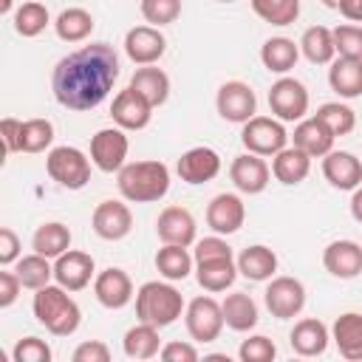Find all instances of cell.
<instances>
[{"mask_svg":"<svg viewBox=\"0 0 362 362\" xmlns=\"http://www.w3.org/2000/svg\"><path fill=\"white\" fill-rule=\"evenodd\" d=\"M71 359L74 362H110V348L102 339H88L74 348Z\"/></svg>","mask_w":362,"mask_h":362,"instance_id":"cell-48","label":"cell"},{"mask_svg":"<svg viewBox=\"0 0 362 362\" xmlns=\"http://www.w3.org/2000/svg\"><path fill=\"white\" fill-rule=\"evenodd\" d=\"M161 328L150 325V322H136L133 328H127L124 339H122V351L130 359H153L161 351Z\"/></svg>","mask_w":362,"mask_h":362,"instance_id":"cell-36","label":"cell"},{"mask_svg":"<svg viewBox=\"0 0 362 362\" xmlns=\"http://www.w3.org/2000/svg\"><path fill=\"white\" fill-rule=\"evenodd\" d=\"M311 173V156L303 153L300 147H283L277 156H272V175L283 187H297L308 178Z\"/></svg>","mask_w":362,"mask_h":362,"instance_id":"cell-27","label":"cell"},{"mask_svg":"<svg viewBox=\"0 0 362 362\" xmlns=\"http://www.w3.org/2000/svg\"><path fill=\"white\" fill-rule=\"evenodd\" d=\"M334 45H337V57L362 59V25H354V23L337 25L334 28Z\"/></svg>","mask_w":362,"mask_h":362,"instance_id":"cell-44","label":"cell"},{"mask_svg":"<svg viewBox=\"0 0 362 362\" xmlns=\"http://www.w3.org/2000/svg\"><path fill=\"white\" fill-rule=\"evenodd\" d=\"M235 277H238L235 257H218V260H201V263H195V280H198V286L204 291H212V294L226 291V288H232Z\"/></svg>","mask_w":362,"mask_h":362,"instance_id":"cell-30","label":"cell"},{"mask_svg":"<svg viewBox=\"0 0 362 362\" xmlns=\"http://www.w3.org/2000/svg\"><path fill=\"white\" fill-rule=\"evenodd\" d=\"M348 23H362V0H339L337 8Z\"/></svg>","mask_w":362,"mask_h":362,"instance_id":"cell-53","label":"cell"},{"mask_svg":"<svg viewBox=\"0 0 362 362\" xmlns=\"http://www.w3.org/2000/svg\"><path fill=\"white\" fill-rule=\"evenodd\" d=\"M175 173L184 184H206L221 173V156L212 147H189L187 153H181V158L175 161Z\"/></svg>","mask_w":362,"mask_h":362,"instance_id":"cell-20","label":"cell"},{"mask_svg":"<svg viewBox=\"0 0 362 362\" xmlns=\"http://www.w3.org/2000/svg\"><path fill=\"white\" fill-rule=\"evenodd\" d=\"M54 144V124L48 119H25L20 124V153H45Z\"/></svg>","mask_w":362,"mask_h":362,"instance_id":"cell-40","label":"cell"},{"mask_svg":"<svg viewBox=\"0 0 362 362\" xmlns=\"http://www.w3.org/2000/svg\"><path fill=\"white\" fill-rule=\"evenodd\" d=\"M119 79V54L110 42H90L65 54L51 71L54 99L74 113L99 107Z\"/></svg>","mask_w":362,"mask_h":362,"instance_id":"cell-1","label":"cell"},{"mask_svg":"<svg viewBox=\"0 0 362 362\" xmlns=\"http://www.w3.org/2000/svg\"><path fill=\"white\" fill-rule=\"evenodd\" d=\"M235 263H238V274H243L252 283H269L277 274V255H274V249H269L263 243L246 246L235 257Z\"/></svg>","mask_w":362,"mask_h":362,"instance_id":"cell-26","label":"cell"},{"mask_svg":"<svg viewBox=\"0 0 362 362\" xmlns=\"http://www.w3.org/2000/svg\"><path fill=\"white\" fill-rule=\"evenodd\" d=\"M90 226L102 240H122L133 232V212L124 201L107 198L99 201L93 215H90Z\"/></svg>","mask_w":362,"mask_h":362,"instance_id":"cell-14","label":"cell"},{"mask_svg":"<svg viewBox=\"0 0 362 362\" xmlns=\"http://www.w3.org/2000/svg\"><path fill=\"white\" fill-rule=\"evenodd\" d=\"M238 356H240V362H272L277 356V348H274V342L269 337L252 334L249 339L240 342Z\"/></svg>","mask_w":362,"mask_h":362,"instance_id":"cell-45","label":"cell"},{"mask_svg":"<svg viewBox=\"0 0 362 362\" xmlns=\"http://www.w3.org/2000/svg\"><path fill=\"white\" fill-rule=\"evenodd\" d=\"M20 291H23L20 277L14 272H0V308L14 305L17 297H20Z\"/></svg>","mask_w":362,"mask_h":362,"instance_id":"cell-51","label":"cell"},{"mask_svg":"<svg viewBox=\"0 0 362 362\" xmlns=\"http://www.w3.org/2000/svg\"><path fill=\"white\" fill-rule=\"evenodd\" d=\"M93 14L82 6H71V8H62L54 20V31L62 42H85L90 34H93Z\"/></svg>","mask_w":362,"mask_h":362,"instance_id":"cell-35","label":"cell"},{"mask_svg":"<svg viewBox=\"0 0 362 362\" xmlns=\"http://www.w3.org/2000/svg\"><path fill=\"white\" fill-rule=\"evenodd\" d=\"M229 178L235 184L238 192L243 195H260L266 187H269V178H272V167L266 164L263 156L257 153H240L232 158L229 164Z\"/></svg>","mask_w":362,"mask_h":362,"instance_id":"cell-13","label":"cell"},{"mask_svg":"<svg viewBox=\"0 0 362 362\" xmlns=\"http://www.w3.org/2000/svg\"><path fill=\"white\" fill-rule=\"evenodd\" d=\"M139 11H141L147 25L161 28V25H170L181 17V0H141Z\"/></svg>","mask_w":362,"mask_h":362,"instance_id":"cell-43","label":"cell"},{"mask_svg":"<svg viewBox=\"0 0 362 362\" xmlns=\"http://www.w3.org/2000/svg\"><path fill=\"white\" fill-rule=\"evenodd\" d=\"M93 297L102 308H110V311H119L124 305H130L136 300V291H133V280L124 269L119 266H107L102 272H96L93 277Z\"/></svg>","mask_w":362,"mask_h":362,"instance_id":"cell-12","label":"cell"},{"mask_svg":"<svg viewBox=\"0 0 362 362\" xmlns=\"http://www.w3.org/2000/svg\"><path fill=\"white\" fill-rule=\"evenodd\" d=\"M130 88L139 90L153 107H161L170 99V76L156 65H139L130 76Z\"/></svg>","mask_w":362,"mask_h":362,"instance_id":"cell-33","label":"cell"},{"mask_svg":"<svg viewBox=\"0 0 362 362\" xmlns=\"http://www.w3.org/2000/svg\"><path fill=\"white\" fill-rule=\"evenodd\" d=\"M331 339L342 359L362 362V314L359 311L339 314L331 325Z\"/></svg>","mask_w":362,"mask_h":362,"instance_id":"cell-24","label":"cell"},{"mask_svg":"<svg viewBox=\"0 0 362 362\" xmlns=\"http://www.w3.org/2000/svg\"><path fill=\"white\" fill-rule=\"evenodd\" d=\"M300 59V42L288 40V37H269L260 45V62L269 74L286 76Z\"/></svg>","mask_w":362,"mask_h":362,"instance_id":"cell-28","label":"cell"},{"mask_svg":"<svg viewBox=\"0 0 362 362\" xmlns=\"http://www.w3.org/2000/svg\"><path fill=\"white\" fill-rule=\"evenodd\" d=\"M156 235L161 243H175V246H195L198 223L187 206H164L156 218Z\"/></svg>","mask_w":362,"mask_h":362,"instance_id":"cell-19","label":"cell"},{"mask_svg":"<svg viewBox=\"0 0 362 362\" xmlns=\"http://www.w3.org/2000/svg\"><path fill=\"white\" fill-rule=\"evenodd\" d=\"M184 308H187L184 297L173 286V280H147L136 291V317H139V322L167 328L184 314Z\"/></svg>","mask_w":362,"mask_h":362,"instance_id":"cell-4","label":"cell"},{"mask_svg":"<svg viewBox=\"0 0 362 362\" xmlns=\"http://www.w3.org/2000/svg\"><path fill=\"white\" fill-rule=\"evenodd\" d=\"M11 20H14V31H17L20 37H25V40L40 37V34L51 25V14H48L45 3H40V0H25V3L11 14Z\"/></svg>","mask_w":362,"mask_h":362,"instance_id":"cell-39","label":"cell"},{"mask_svg":"<svg viewBox=\"0 0 362 362\" xmlns=\"http://www.w3.org/2000/svg\"><path fill=\"white\" fill-rule=\"evenodd\" d=\"M331 342V328L317 317H303L288 331V345L300 356H322Z\"/></svg>","mask_w":362,"mask_h":362,"instance_id":"cell-22","label":"cell"},{"mask_svg":"<svg viewBox=\"0 0 362 362\" xmlns=\"http://www.w3.org/2000/svg\"><path fill=\"white\" fill-rule=\"evenodd\" d=\"M119 195L130 204H156L170 192V167L164 161H127L116 173Z\"/></svg>","mask_w":362,"mask_h":362,"instance_id":"cell-2","label":"cell"},{"mask_svg":"<svg viewBox=\"0 0 362 362\" xmlns=\"http://www.w3.org/2000/svg\"><path fill=\"white\" fill-rule=\"evenodd\" d=\"M156 269L164 280H187L189 272H195V257L189 255V246H175V243H161L156 252Z\"/></svg>","mask_w":362,"mask_h":362,"instance_id":"cell-34","label":"cell"},{"mask_svg":"<svg viewBox=\"0 0 362 362\" xmlns=\"http://www.w3.org/2000/svg\"><path fill=\"white\" fill-rule=\"evenodd\" d=\"M90 156H85L79 147L71 144H59L51 147L45 156V170L51 175V181H57L65 189H82L90 181Z\"/></svg>","mask_w":362,"mask_h":362,"instance_id":"cell-5","label":"cell"},{"mask_svg":"<svg viewBox=\"0 0 362 362\" xmlns=\"http://www.w3.org/2000/svg\"><path fill=\"white\" fill-rule=\"evenodd\" d=\"M51 345L40 337H23L17 339L14 351H11V359L14 362H51Z\"/></svg>","mask_w":362,"mask_h":362,"instance_id":"cell-46","label":"cell"},{"mask_svg":"<svg viewBox=\"0 0 362 362\" xmlns=\"http://www.w3.org/2000/svg\"><path fill=\"white\" fill-rule=\"evenodd\" d=\"M218 3H235V0H218Z\"/></svg>","mask_w":362,"mask_h":362,"instance_id":"cell-57","label":"cell"},{"mask_svg":"<svg viewBox=\"0 0 362 362\" xmlns=\"http://www.w3.org/2000/svg\"><path fill=\"white\" fill-rule=\"evenodd\" d=\"M184 325L192 337V342H215L223 331V308L215 297L209 294H201V297H192L184 308Z\"/></svg>","mask_w":362,"mask_h":362,"instance_id":"cell-6","label":"cell"},{"mask_svg":"<svg viewBox=\"0 0 362 362\" xmlns=\"http://www.w3.org/2000/svg\"><path fill=\"white\" fill-rule=\"evenodd\" d=\"M308 102H311L308 88L300 79L288 76V74L274 79L272 88H269V107H272V116L280 119V122H300V119H305Z\"/></svg>","mask_w":362,"mask_h":362,"instance_id":"cell-8","label":"cell"},{"mask_svg":"<svg viewBox=\"0 0 362 362\" xmlns=\"http://www.w3.org/2000/svg\"><path fill=\"white\" fill-rule=\"evenodd\" d=\"M14 274L20 277L23 288L37 291V288H42L54 280V263H51V257L40 255V252H31V255H25L14 263Z\"/></svg>","mask_w":362,"mask_h":362,"instance_id":"cell-38","label":"cell"},{"mask_svg":"<svg viewBox=\"0 0 362 362\" xmlns=\"http://www.w3.org/2000/svg\"><path fill=\"white\" fill-rule=\"evenodd\" d=\"M348 209H351V218H354L356 223H362V184H359L356 189H351V204H348Z\"/></svg>","mask_w":362,"mask_h":362,"instance_id":"cell-54","label":"cell"},{"mask_svg":"<svg viewBox=\"0 0 362 362\" xmlns=\"http://www.w3.org/2000/svg\"><path fill=\"white\" fill-rule=\"evenodd\" d=\"M11 3L14 0H0V14H11Z\"/></svg>","mask_w":362,"mask_h":362,"instance_id":"cell-55","label":"cell"},{"mask_svg":"<svg viewBox=\"0 0 362 362\" xmlns=\"http://www.w3.org/2000/svg\"><path fill=\"white\" fill-rule=\"evenodd\" d=\"M322 266L331 277L354 280L362 274V243L356 240H331L322 249Z\"/></svg>","mask_w":362,"mask_h":362,"instance_id":"cell-21","label":"cell"},{"mask_svg":"<svg viewBox=\"0 0 362 362\" xmlns=\"http://www.w3.org/2000/svg\"><path fill=\"white\" fill-rule=\"evenodd\" d=\"M20 119L14 116H3L0 122V136H3V144H6V153H20Z\"/></svg>","mask_w":362,"mask_h":362,"instance_id":"cell-52","label":"cell"},{"mask_svg":"<svg viewBox=\"0 0 362 362\" xmlns=\"http://www.w3.org/2000/svg\"><path fill=\"white\" fill-rule=\"evenodd\" d=\"M334 136H348L356 127V113L354 107H348L345 102H322L314 113Z\"/></svg>","mask_w":362,"mask_h":362,"instance_id":"cell-42","label":"cell"},{"mask_svg":"<svg viewBox=\"0 0 362 362\" xmlns=\"http://www.w3.org/2000/svg\"><path fill=\"white\" fill-rule=\"evenodd\" d=\"M288 139H291L288 130L274 116H252L240 130V144L249 153H257L263 158L277 156L283 147H288Z\"/></svg>","mask_w":362,"mask_h":362,"instance_id":"cell-7","label":"cell"},{"mask_svg":"<svg viewBox=\"0 0 362 362\" xmlns=\"http://www.w3.org/2000/svg\"><path fill=\"white\" fill-rule=\"evenodd\" d=\"M158 356L164 362H195L198 359V348L192 342H181V339H173L167 345H161Z\"/></svg>","mask_w":362,"mask_h":362,"instance_id":"cell-49","label":"cell"},{"mask_svg":"<svg viewBox=\"0 0 362 362\" xmlns=\"http://www.w3.org/2000/svg\"><path fill=\"white\" fill-rule=\"evenodd\" d=\"M31 249L57 260L59 255H65L71 249V229L59 221H48V223H40L31 235Z\"/></svg>","mask_w":362,"mask_h":362,"instance_id":"cell-37","label":"cell"},{"mask_svg":"<svg viewBox=\"0 0 362 362\" xmlns=\"http://www.w3.org/2000/svg\"><path fill=\"white\" fill-rule=\"evenodd\" d=\"M328 85L339 99L362 96V59L337 57L328 68Z\"/></svg>","mask_w":362,"mask_h":362,"instance_id":"cell-29","label":"cell"},{"mask_svg":"<svg viewBox=\"0 0 362 362\" xmlns=\"http://www.w3.org/2000/svg\"><path fill=\"white\" fill-rule=\"evenodd\" d=\"M263 303H266V308H269L272 317H277V320H294L305 308V286L297 277L274 274L266 283Z\"/></svg>","mask_w":362,"mask_h":362,"instance_id":"cell-9","label":"cell"},{"mask_svg":"<svg viewBox=\"0 0 362 362\" xmlns=\"http://www.w3.org/2000/svg\"><path fill=\"white\" fill-rule=\"evenodd\" d=\"M192 257H195V263H201V260L235 257V252H232V246L223 240V235H209V238H201V240H195Z\"/></svg>","mask_w":362,"mask_h":362,"instance_id":"cell-47","label":"cell"},{"mask_svg":"<svg viewBox=\"0 0 362 362\" xmlns=\"http://www.w3.org/2000/svg\"><path fill=\"white\" fill-rule=\"evenodd\" d=\"M300 54L311 65H331L337 59V45H334V28L328 25H311L300 37Z\"/></svg>","mask_w":362,"mask_h":362,"instance_id":"cell-32","label":"cell"},{"mask_svg":"<svg viewBox=\"0 0 362 362\" xmlns=\"http://www.w3.org/2000/svg\"><path fill=\"white\" fill-rule=\"evenodd\" d=\"M93 277H96V263L88 252L68 249L54 260V280L68 291H82L85 286L93 283Z\"/></svg>","mask_w":362,"mask_h":362,"instance_id":"cell-18","label":"cell"},{"mask_svg":"<svg viewBox=\"0 0 362 362\" xmlns=\"http://www.w3.org/2000/svg\"><path fill=\"white\" fill-rule=\"evenodd\" d=\"M127 153H130L127 130H122L119 124L102 127L90 136V161L102 173H119L127 164Z\"/></svg>","mask_w":362,"mask_h":362,"instance_id":"cell-10","label":"cell"},{"mask_svg":"<svg viewBox=\"0 0 362 362\" xmlns=\"http://www.w3.org/2000/svg\"><path fill=\"white\" fill-rule=\"evenodd\" d=\"M246 221V204L238 192H218L206 204V226L215 235H235Z\"/></svg>","mask_w":362,"mask_h":362,"instance_id":"cell-17","label":"cell"},{"mask_svg":"<svg viewBox=\"0 0 362 362\" xmlns=\"http://www.w3.org/2000/svg\"><path fill=\"white\" fill-rule=\"evenodd\" d=\"M20 257L23 255H20V238H17V232L8 229V226H3L0 229V266H11Z\"/></svg>","mask_w":362,"mask_h":362,"instance_id":"cell-50","label":"cell"},{"mask_svg":"<svg viewBox=\"0 0 362 362\" xmlns=\"http://www.w3.org/2000/svg\"><path fill=\"white\" fill-rule=\"evenodd\" d=\"M221 308H223V322H226V328H232V331H238V334L252 331V328L257 325V320H260L257 303H255L246 291H232V294H226L223 303H221Z\"/></svg>","mask_w":362,"mask_h":362,"instance_id":"cell-31","label":"cell"},{"mask_svg":"<svg viewBox=\"0 0 362 362\" xmlns=\"http://www.w3.org/2000/svg\"><path fill=\"white\" fill-rule=\"evenodd\" d=\"M252 11L269 25H291L300 17V0H249Z\"/></svg>","mask_w":362,"mask_h":362,"instance_id":"cell-41","label":"cell"},{"mask_svg":"<svg viewBox=\"0 0 362 362\" xmlns=\"http://www.w3.org/2000/svg\"><path fill=\"white\" fill-rule=\"evenodd\" d=\"M153 105L139 93L133 90L130 85L124 90H119L110 102V119L113 124H119L122 130H144L153 119Z\"/></svg>","mask_w":362,"mask_h":362,"instance_id":"cell-16","label":"cell"},{"mask_svg":"<svg viewBox=\"0 0 362 362\" xmlns=\"http://www.w3.org/2000/svg\"><path fill=\"white\" fill-rule=\"evenodd\" d=\"M31 311H34L37 322L54 337H71L82 322V311H79L76 300L59 283L57 286L48 283L42 288H37L34 300H31Z\"/></svg>","mask_w":362,"mask_h":362,"instance_id":"cell-3","label":"cell"},{"mask_svg":"<svg viewBox=\"0 0 362 362\" xmlns=\"http://www.w3.org/2000/svg\"><path fill=\"white\" fill-rule=\"evenodd\" d=\"M167 51V37L156 25H133L124 34V54L133 65H156Z\"/></svg>","mask_w":362,"mask_h":362,"instance_id":"cell-15","label":"cell"},{"mask_svg":"<svg viewBox=\"0 0 362 362\" xmlns=\"http://www.w3.org/2000/svg\"><path fill=\"white\" fill-rule=\"evenodd\" d=\"M215 107H218V116L223 122H232V124H246L252 116H257V96L252 90L249 82H240V79H229L218 88L215 93Z\"/></svg>","mask_w":362,"mask_h":362,"instance_id":"cell-11","label":"cell"},{"mask_svg":"<svg viewBox=\"0 0 362 362\" xmlns=\"http://www.w3.org/2000/svg\"><path fill=\"white\" fill-rule=\"evenodd\" d=\"M291 141H294V147H300V150L308 153L311 158H322L325 153L334 150L337 136H334L317 116H308V119H300V122H297Z\"/></svg>","mask_w":362,"mask_h":362,"instance_id":"cell-25","label":"cell"},{"mask_svg":"<svg viewBox=\"0 0 362 362\" xmlns=\"http://www.w3.org/2000/svg\"><path fill=\"white\" fill-rule=\"evenodd\" d=\"M320 3H322V6H325V8H334V11H337V8H339V0H320Z\"/></svg>","mask_w":362,"mask_h":362,"instance_id":"cell-56","label":"cell"},{"mask_svg":"<svg viewBox=\"0 0 362 362\" xmlns=\"http://www.w3.org/2000/svg\"><path fill=\"white\" fill-rule=\"evenodd\" d=\"M322 175L334 189H356L362 184V161L348 150H331L322 156Z\"/></svg>","mask_w":362,"mask_h":362,"instance_id":"cell-23","label":"cell"}]
</instances>
